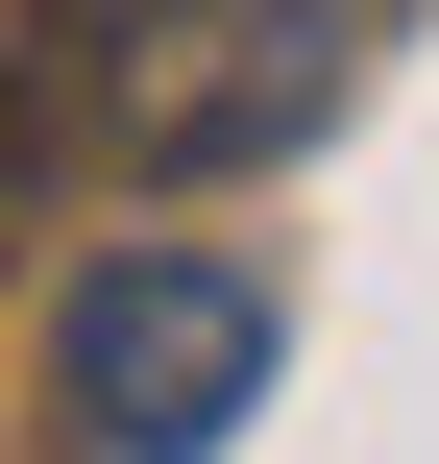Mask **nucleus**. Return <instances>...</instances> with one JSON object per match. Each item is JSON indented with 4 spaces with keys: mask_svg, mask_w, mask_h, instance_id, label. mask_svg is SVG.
<instances>
[{
    "mask_svg": "<svg viewBox=\"0 0 439 464\" xmlns=\"http://www.w3.org/2000/svg\"><path fill=\"white\" fill-rule=\"evenodd\" d=\"M342 73H367V0H122L98 24L122 171H269L342 122Z\"/></svg>",
    "mask_w": 439,
    "mask_h": 464,
    "instance_id": "1",
    "label": "nucleus"
},
{
    "mask_svg": "<svg viewBox=\"0 0 439 464\" xmlns=\"http://www.w3.org/2000/svg\"><path fill=\"white\" fill-rule=\"evenodd\" d=\"M49 367H73V416L122 464H220L269 416V294H244L220 245H98V269L49 294Z\"/></svg>",
    "mask_w": 439,
    "mask_h": 464,
    "instance_id": "2",
    "label": "nucleus"
}]
</instances>
